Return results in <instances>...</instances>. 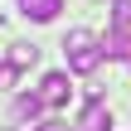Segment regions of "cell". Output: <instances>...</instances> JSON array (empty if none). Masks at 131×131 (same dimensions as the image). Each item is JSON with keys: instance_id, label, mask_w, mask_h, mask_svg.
Instances as JSON below:
<instances>
[{"instance_id": "obj_1", "label": "cell", "mask_w": 131, "mask_h": 131, "mask_svg": "<svg viewBox=\"0 0 131 131\" xmlns=\"http://www.w3.org/2000/svg\"><path fill=\"white\" fill-rule=\"evenodd\" d=\"M63 58H68L73 73H97L102 58H107V44H102L92 29H68V39H63Z\"/></svg>"}, {"instance_id": "obj_2", "label": "cell", "mask_w": 131, "mask_h": 131, "mask_svg": "<svg viewBox=\"0 0 131 131\" xmlns=\"http://www.w3.org/2000/svg\"><path fill=\"white\" fill-rule=\"evenodd\" d=\"M78 131H112V112L102 107V97H88V107L78 112Z\"/></svg>"}, {"instance_id": "obj_3", "label": "cell", "mask_w": 131, "mask_h": 131, "mask_svg": "<svg viewBox=\"0 0 131 131\" xmlns=\"http://www.w3.org/2000/svg\"><path fill=\"white\" fill-rule=\"evenodd\" d=\"M68 92H73V88H68V73H44L39 97H44L49 107H63V102H68Z\"/></svg>"}, {"instance_id": "obj_4", "label": "cell", "mask_w": 131, "mask_h": 131, "mask_svg": "<svg viewBox=\"0 0 131 131\" xmlns=\"http://www.w3.org/2000/svg\"><path fill=\"white\" fill-rule=\"evenodd\" d=\"M19 10H24V19H34V24H49V19H58L63 0H19Z\"/></svg>"}, {"instance_id": "obj_5", "label": "cell", "mask_w": 131, "mask_h": 131, "mask_svg": "<svg viewBox=\"0 0 131 131\" xmlns=\"http://www.w3.org/2000/svg\"><path fill=\"white\" fill-rule=\"evenodd\" d=\"M102 44H107V58H126L131 63V29H117V24H112Z\"/></svg>"}, {"instance_id": "obj_6", "label": "cell", "mask_w": 131, "mask_h": 131, "mask_svg": "<svg viewBox=\"0 0 131 131\" xmlns=\"http://www.w3.org/2000/svg\"><path fill=\"white\" fill-rule=\"evenodd\" d=\"M44 107H49V102H44L39 92H19V97H15V117H29V122H34Z\"/></svg>"}, {"instance_id": "obj_7", "label": "cell", "mask_w": 131, "mask_h": 131, "mask_svg": "<svg viewBox=\"0 0 131 131\" xmlns=\"http://www.w3.org/2000/svg\"><path fill=\"white\" fill-rule=\"evenodd\" d=\"M10 63H15V68H34V63H39V49H34V44H15V49H10Z\"/></svg>"}, {"instance_id": "obj_8", "label": "cell", "mask_w": 131, "mask_h": 131, "mask_svg": "<svg viewBox=\"0 0 131 131\" xmlns=\"http://www.w3.org/2000/svg\"><path fill=\"white\" fill-rule=\"evenodd\" d=\"M112 24L117 29H131V0H117L112 5Z\"/></svg>"}, {"instance_id": "obj_9", "label": "cell", "mask_w": 131, "mask_h": 131, "mask_svg": "<svg viewBox=\"0 0 131 131\" xmlns=\"http://www.w3.org/2000/svg\"><path fill=\"white\" fill-rule=\"evenodd\" d=\"M34 131H73V126H68V122H58V117H49V122H39Z\"/></svg>"}, {"instance_id": "obj_10", "label": "cell", "mask_w": 131, "mask_h": 131, "mask_svg": "<svg viewBox=\"0 0 131 131\" xmlns=\"http://www.w3.org/2000/svg\"><path fill=\"white\" fill-rule=\"evenodd\" d=\"M5 131H15V126H5Z\"/></svg>"}]
</instances>
